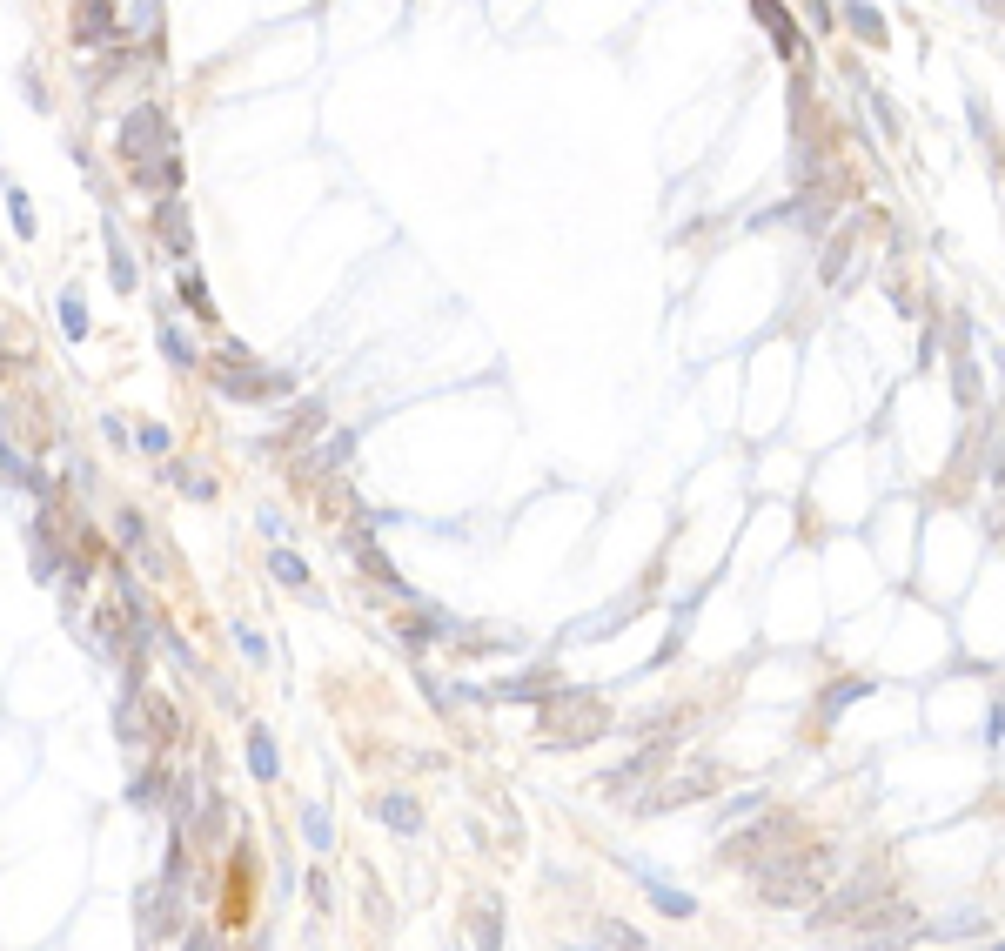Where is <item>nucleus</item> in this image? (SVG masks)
Masks as SVG:
<instances>
[{
  "instance_id": "nucleus-1",
  "label": "nucleus",
  "mask_w": 1005,
  "mask_h": 951,
  "mask_svg": "<svg viewBox=\"0 0 1005 951\" xmlns=\"http://www.w3.org/2000/svg\"><path fill=\"white\" fill-rule=\"evenodd\" d=\"M121 161L134 168L141 188L175 195L181 188V161H175V128H168V114L161 108H134L128 121H121Z\"/></svg>"
},
{
  "instance_id": "nucleus-2",
  "label": "nucleus",
  "mask_w": 1005,
  "mask_h": 951,
  "mask_svg": "<svg viewBox=\"0 0 1005 951\" xmlns=\"http://www.w3.org/2000/svg\"><path fill=\"white\" fill-rule=\"evenodd\" d=\"M215 389L235 402H262V396H282L289 389V376H262V369H248V355L242 349H228L222 362H215Z\"/></svg>"
},
{
  "instance_id": "nucleus-3",
  "label": "nucleus",
  "mask_w": 1005,
  "mask_h": 951,
  "mask_svg": "<svg viewBox=\"0 0 1005 951\" xmlns=\"http://www.w3.org/2000/svg\"><path fill=\"white\" fill-rule=\"evenodd\" d=\"M134 918H141V938H168L175 931V885H141L134 891Z\"/></svg>"
},
{
  "instance_id": "nucleus-4",
  "label": "nucleus",
  "mask_w": 1005,
  "mask_h": 951,
  "mask_svg": "<svg viewBox=\"0 0 1005 951\" xmlns=\"http://www.w3.org/2000/svg\"><path fill=\"white\" fill-rule=\"evenodd\" d=\"M349 556H356V563H362V570H369V576H376V583H389V590H396V597L409 603V610L423 603V597H416V590H409V583H402V570H396V563H389V556H382L376 543H369V536H349Z\"/></svg>"
},
{
  "instance_id": "nucleus-5",
  "label": "nucleus",
  "mask_w": 1005,
  "mask_h": 951,
  "mask_svg": "<svg viewBox=\"0 0 1005 951\" xmlns=\"http://www.w3.org/2000/svg\"><path fill=\"white\" fill-rule=\"evenodd\" d=\"M27 563H34V576H41V583H54V576H61V543H54V523H47V516H34V523H27Z\"/></svg>"
},
{
  "instance_id": "nucleus-6",
  "label": "nucleus",
  "mask_w": 1005,
  "mask_h": 951,
  "mask_svg": "<svg viewBox=\"0 0 1005 951\" xmlns=\"http://www.w3.org/2000/svg\"><path fill=\"white\" fill-rule=\"evenodd\" d=\"M624 871H630V878H637V885L650 891V905H657V911H670V918H697V898H684V891H670L664 878H657V871H644V864H624Z\"/></svg>"
},
{
  "instance_id": "nucleus-7",
  "label": "nucleus",
  "mask_w": 1005,
  "mask_h": 951,
  "mask_svg": "<svg viewBox=\"0 0 1005 951\" xmlns=\"http://www.w3.org/2000/svg\"><path fill=\"white\" fill-rule=\"evenodd\" d=\"M121 603H128V623H141V597H134V576H121ZM101 657H141V650H128V637L114 630V623H101Z\"/></svg>"
},
{
  "instance_id": "nucleus-8",
  "label": "nucleus",
  "mask_w": 1005,
  "mask_h": 951,
  "mask_svg": "<svg viewBox=\"0 0 1005 951\" xmlns=\"http://www.w3.org/2000/svg\"><path fill=\"white\" fill-rule=\"evenodd\" d=\"M155 222H161V242L175 248V255H188V201H181V195H161Z\"/></svg>"
},
{
  "instance_id": "nucleus-9",
  "label": "nucleus",
  "mask_w": 1005,
  "mask_h": 951,
  "mask_svg": "<svg viewBox=\"0 0 1005 951\" xmlns=\"http://www.w3.org/2000/svg\"><path fill=\"white\" fill-rule=\"evenodd\" d=\"M697 791H711V771H691V777H677V784H664V791H650V797H644V811H670V804H691Z\"/></svg>"
},
{
  "instance_id": "nucleus-10",
  "label": "nucleus",
  "mask_w": 1005,
  "mask_h": 951,
  "mask_svg": "<svg viewBox=\"0 0 1005 951\" xmlns=\"http://www.w3.org/2000/svg\"><path fill=\"white\" fill-rule=\"evenodd\" d=\"M952 389H959V402H979V362L965 355V335H952Z\"/></svg>"
},
{
  "instance_id": "nucleus-11",
  "label": "nucleus",
  "mask_w": 1005,
  "mask_h": 951,
  "mask_svg": "<svg viewBox=\"0 0 1005 951\" xmlns=\"http://www.w3.org/2000/svg\"><path fill=\"white\" fill-rule=\"evenodd\" d=\"M248 771L262 777V784L282 771V764H275V737H268V724H248Z\"/></svg>"
},
{
  "instance_id": "nucleus-12",
  "label": "nucleus",
  "mask_w": 1005,
  "mask_h": 951,
  "mask_svg": "<svg viewBox=\"0 0 1005 951\" xmlns=\"http://www.w3.org/2000/svg\"><path fill=\"white\" fill-rule=\"evenodd\" d=\"M376 818L389 824V831H402V838H409V831L423 824V818H416V804H409V797H382V804H376Z\"/></svg>"
},
{
  "instance_id": "nucleus-13",
  "label": "nucleus",
  "mask_w": 1005,
  "mask_h": 951,
  "mask_svg": "<svg viewBox=\"0 0 1005 951\" xmlns=\"http://www.w3.org/2000/svg\"><path fill=\"white\" fill-rule=\"evenodd\" d=\"M108 268H114V288H134V255H128V242H121L114 222H108Z\"/></svg>"
},
{
  "instance_id": "nucleus-14",
  "label": "nucleus",
  "mask_w": 1005,
  "mask_h": 951,
  "mask_svg": "<svg viewBox=\"0 0 1005 951\" xmlns=\"http://www.w3.org/2000/svg\"><path fill=\"white\" fill-rule=\"evenodd\" d=\"M469 938H476V945H503V918H496V905L469 911Z\"/></svg>"
},
{
  "instance_id": "nucleus-15",
  "label": "nucleus",
  "mask_w": 1005,
  "mask_h": 951,
  "mask_svg": "<svg viewBox=\"0 0 1005 951\" xmlns=\"http://www.w3.org/2000/svg\"><path fill=\"white\" fill-rule=\"evenodd\" d=\"M268 570L282 576V583H295V590H309V563H302V556H289V550H275V556H268Z\"/></svg>"
},
{
  "instance_id": "nucleus-16",
  "label": "nucleus",
  "mask_w": 1005,
  "mask_h": 951,
  "mask_svg": "<svg viewBox=\"0 0 1005 951\" xmlns=\"http://www.w3.org/2000/svg\"><path fill=\"white\" fill-rule=\"evenodd\" d=\"M181 302H188V309H195L201 322H215V302H208V288H201V275H195V268L181 275Z\"/></svg>"
},
{
  "instance_id": "nucleus-17",
  "label": "nucleus",
  "mask_w": 1005,
  "mask_h": 951,
  "mask_svg": "<svg viewBox=\"0 0 1005 951\" xmlns=\"http://www.w3.org/2000/svg\"><path fill=\"white\" fill-rule=\"evenodd\" d=\"M302 838H309L315 851H329V844H335V831H329V811H315V804H309V811H302Z\"/></svg>"
},
{
  "instance_id": "nucleus-18",
  "label": "nucleus",
  "mask_w": 1005,
  "mask_h": 951,
  "mask_svg": "<svg viewBox=\"0 0 1005 951\" xmlns=\"http://www.w3.org/2000/svg\"><path fill=\"white\" fill-rule=\"evenodd\" d=\"M61 329L74 335V342L88 335V309H81V295H61Z\"/></svg>"
},
{
  "instance_id": "nucleus-19",
  "label": "nucleus",
  "mask_w": 1005,
  "mask_h": 951,
  "mask_svg": "<svg viewBox=\"0 0 1005 951\" xmlns=\"http://www.w3.org/2000/svg\"><path fill=\"white\" fill-rule=\"evenodd\" d=\"M161 355H168L175 369H195V349L181 342V329H161Z\"/></svg>"
},
{
  "instance_id": "nucleus-20",
  "label": "nucleus",
  "mask_w": 1005,
  "mask_h": 951,
  "mask_svg": "<svg viewBox=\"0 0 1005 951\" xmlns=\"http://www.w3.org/2000/svg\"><path fill=\"white\" fill-rule=\"evenodd\" d=\"M7 215H14V235H34V208H27L21 188H7Z\"/></svg>"
},
{
  "instance_id": "nucleus-21",
  "label": "nucleus",
  "mask_w": 1005,
  "mask_h": 951,
  "mask_svg": "<svg viewBox=\"0 0 1005 951\" xmlns=\"http://www.w3.org/2000/svg\"><path fill=\"white\" fill-rule=\"evenodd\" d=\"M845 262H851V235H838V242L825 248V282H838V275H845Z\"/></svg>"
},
{
  "instance_id": "nucleus-22",
  "label": "nucleus",
  "mask_w": 1005,
  "mask_h": 951,
  "mask_svg": "<svg viewBox=\"0 0 1005 951\" xmlns=\"http://www.w3.org/2000/svg\"><path fill=\"white\" fill-rule=\"evenodd\" d=\"M155 797H161V771H148V777L128 784V804H155Z\"/></svg>"
},
{
  "instance_id": "nucleus-23",
  "label": "nucleus",
  "mask_w": 1005,
  "mask_h": 951,
  "mask_svg": "<svg viewBox=\"0 0 1005 951\" xmlns=\"http://www.w3.org/2000/svg\"><path fill=\"white\" fill-rule=\"evenodd\" d=\"M845 14H851V27H858L865 41H885V21H871V7H845Z\"/></svg>"
},
{
  "instance_id": "nucleus-24",
  "label": "nucleus",
  "mask_w": 1005,
  "mask_h": 951,
  "mask_svg": "<svg viewBox=\"0 0 1005 951\" xmlns=\"http://www.w3.org/2000/svg\"><path fill=\"white\" fill-rule=\"evenodd\" d=\"M235 643H242V657H255V664H262V657H268L262 630H248V623H235Z\"/></svg>"
},
{
  "instance_id": "nucleus-25",
  "label": "nucleus",
  "mask_w": 1005,
  "mask_h": 951,
  "mask_svg": "<svg viewBox=\"0 0 1005 951\" xmlns=\"http://www.w3.org/2000/svg\"><path fill=\"white\" fill-rule=\"evenodd\" d=\"M865 677H851V684H838V690H825V710H838V704H851V697H865Z\"/></svg>"
},
{
  "instance_id": "nucleus-26",
  "label": "nucleus",
  "mask_w": 1005,
  "mask_h": 951,
  "mask_svg": "<svg viewBox=\"0 0 1005 951\" xmlns=\"http://www.w3.org/2000/svg\"><path fill=\"white\" fill-rule=\"evenodd\" d=\"M141 449H148V456H168V429H161V422H141Z\"/></svg>"
},
{
  "instance_id": "nucleus-27",
  "label": "nucleus",
  "mask_w": 1005,
  "mask_h": 951,
  "mask_svg": "<svg viewBox=\"0 0 1005 951\" xmlns=\"http://www.w3.org/2000/svg\"><path fill=\"white\" fill-rule=\"evenodd\" d=\"M597 945H630V951H637L644 938H637V931H624V925H597Z\"/></svg>"
}]
</instances>
